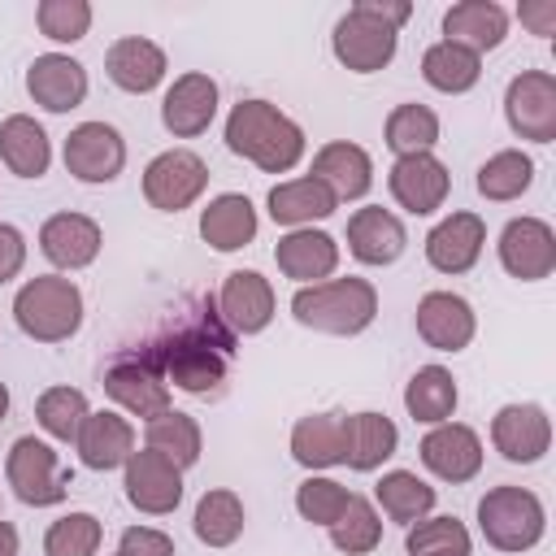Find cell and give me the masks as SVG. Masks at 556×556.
I'll return each mask as SVG.
<instances>
[{"instance_id":"cell-1","label":"cell","mask_w":556,"mask_h":556,"mask_svg":"<svg viewBox=\"0 0 556 556\" xmlns=\"http://www.w3.org/2000/svg\"><path fill=\"white\" fill-rule=\"evenodd\" d=\"M226 148L265 174H287L304 156V130L269 100H239L226 113Z\"/></svg>"},{"instance_id":"cell-2","label":"cell","mask_w":556,"mask_h":556,"mask_svg":"<svg viewBox=\"0 0 556 556\" xmlns=\"http://www.w3.org/2000/svg\"><path fill=\"white\" fill-rule=\"evenodd\" d=\"M217 317H208L200 326H187V330H178V334H169V339H161V343L148 348L152 365L161 369V378L174 391L208 395V391H217L226 382V352H230L235 334L222 330Z\"/></svg>"},{"instance_id":"cell-3","label":"cell","mask_w":556,"mask_h":556,"mask_svg":"<svg viewBox=\"0 0 556 556\" xmlns=\"http://www.w3.org/2000/svg\"><path fill=\"white\" fill-rule=\"evenodd\" d=\"M413 17V4H387V0H361L352 4L330 35V52L352 74H378L395 61L400 26Z\"/></svg>"},{"instance_id":"cell-4","label":"cell","mask_w":556,"mask_h":556,"mask_svg":"<svg viewBox=\"0 0 556 556\" xmlns=\"http://www.w3.org/2000/svg\"><path fill=\"white\" fill-rule=\"evenodd\" d=\"M291 317L304 326V330H317V334H339V339H352L361 330L374 326L378 317V291L369 278H326V282H313V287H300L291 295Z\"/></svg>"},{"instance_id":"cell-5","label":"cell","mask_w":556,"mask_h":556,"mask_svg":"<svg viewBox=\"0 0 556 556\" xmlns=\"http://www.w3.org/2000/svg\"><path fill=\"white\" fill-rule=\"evenodd\" d=\"M13 321L35 343H65L83 326V291L74 278L35 274L13 295Z\"/></svg>"},{"instance_id":"cell-6","label":"cell","mask_w":556,"mask_h":556,"mask_svg":"<svg viewBox=\"0 0 556 556\" xmlns=\"http://www.w3.org/2000/svg\"><path fill=\"white\" fill-rule=\"evenodd\" d=\"M478 530L495 552H530L547 530L543 500L513 482L491 486L478 500Z\"/></svg>"},{"instance_id":"cell-7","label":"cell","mask_w":556,"mask_h":556,"mask_svg":"<svg viewBox=\"0 0 556 556\" xmlns=\"http://www.w3.org/2000/svg\"><path fill=\"white\" fill-rule=\"evenodd\" d=\"M4 478L13 486V495L30 508H48V504H61L65 500V486H70V473L61 469L52 443L35 439V434H22L13 439L9 456H4Z\"/></svg>"},{"instance_id":"cell-8","label":"cell","mask_w":556,"mask_h":556,"mask_svg":"<svg viewBox=\"0 0 556 556\" xmlns=\"http://www.w3.org/2000/svg\"><path fill=\"white\" fill-rule=\"evenodd\" d=\"M208 187V165L191 148H165L143 169V200L156 213H182L191 208Z\"/></svg>"},{"instance_id":"cell-9","label":"cell","mask_w":556,"mask_h":556,"mask_svg":"<svg viewBox=\"0 0 556 556\" xmlns=\"http://www.w3.org/2000/svg\"><path fill=\"white\" fill-rule=\"evenodd\" d=\"M504 117L517 139L552 143L556 139V78L547 70H521L504 91Z\"/></svg>"},{"instance_id":"cell-10","label":"cell","mask_w":556,"mask_h":556,"mask_svg":"<svg viewBox=\"0 0 556 556\" xmlns=\"http://www.w3.org/2000/svg\"><path fill=\"white\" fill-rule=\"evenodd\" d=\"M104 391L130 413V417H161L174 408V395H169V382L161 378V369L152 365L148 352H126L117 356L109 369H104Z\"/></svg>"},{"instance_id":"cell-11","label":"cell","mask_w":556,"mask_h":556,"mask_svg":"<svg viewBox=\"0 0 556 556\" xmlns=\"http://www.w3.org/2000/svg\"><path fill=\"white\" fill-rule=\"evenodd\" d=\"M61 156H65V169L78 182L100 187V182H113L122 174V165H126V139L109 122H78L65 135Z\"/></svg>"},{"instance_id":"cell-12","label":"cell","mask_w":556,"mask_h":556,"mask_svg":"<svg viewBox=\"0 0 556 556\" xmlns=\"http://www.w3.org/2000/svg\"><path fill=\"white\" fill-rule=\"evenodd\" d=\"M122 486L126 500L148 517H169L182 504V469L156 456L152 447L130 452V460L122 465Z\"/></svg>"},{"instance_id":"cell-13","label":"cell","mask_w":556,"mask_h":556,"mask_svg":"<svg viewBox=\"0 0 556 556\" xmlns=\"http://www.w3.org/2000/svg\"><path fill=\"white\" fill-rule=\"evenodd\" d=\"M387 187L400 208H408L413 217H430L434 208H443L452 191V174L434 152H413V156H395V165L387 169Z\"/></svg>"},{"instance_id":"cell-14","label":"cell","mask_w":556,"mask_h":556,"mask_svg":"<svg viewBox=\"0 0 556 556\" xmlns=\"http://www.w3.org/2000/svg\"><path fill=\"white\" fill-rule=\"evenodd\" d=\"M491 443L508 465H534L552 447V417L543 404H504L491 417Z\"/></svg>"},{"instance_id":"cell-15","label":"cell","mask_w":556,"mask_h":556,"mask_svg":"<svg viewBox=\"0 0 556 556\" xmlns=\"http://www.w3.org/2000/svg\"><path fill=\"white\" fill-rule=\"evenodd\" d=\"M500 265L517 282H543L556 269V230L543 217H513L500 230Z\"/></svg>"},{"instance_id":"cell-16","label":"cell","mask_w":556,"mask_h":556,"mask_svg":"<svg viewBox=\"0 0 556 556\" xmlns=\"http://www.w3.org/2000/svg\"><path fill=\"white\" fill-rule=\"evenodd\" d=\"M417 452H421V465L439 482H452V486L478 478V469H482V439L465 421H439V426H430Z\"/></svg>"},{"instance_id":"cell-17","label":"cell","mask_w":556,"mask_h":556,"mask_svg":"<svg viewBox=\"0 0 556 556\" xmlns=\"http://www.w3.org/2000/svg\"><path fill=\"white\" fill-rule=\"evenodd\" d=\"M417 334L426 348L434 352H465L473 343V330H478V317H473V304L456 291H426L417 300Z\"/></svg>"},{"instance_id":"cell-18","label":"cell","mask_w":556,"mask_h":556,"mask_svg":"<svg viewBox=\"0 0 556 556\" xmlns=\"http://www.w3.org/2000/svg\"><path fill=\"white\" fill-rule=\"evenodd\" d=\"M217 117V83L200 70L191 74H178L169 87H165V100H161V126L174 135V139H195L213 126Z\"/></svg>"},{"instance_id":"cell-19","label":"cell","mask_w":556,"mask_h":556,"mask_svg":"<svg viewBox=\"0 0 556 556\" xmlns=\"http://www.w3.org/2000/svg\"><path fill=\"white\" fill-rule=\"evenodd\" d=\"M217 308H222V321L230 326V334H261L274 321L278 300H274V287L265 274L230 269L217 291Z\"/></svg>"},{"instance_id":"cell-20","label":"cell","mask_w":556,"mask_h":556,"mask_svg":"<svg viewBox=\"0 0 556 556\" xmlns=\"http://www.w3.org/2000/svg\"><path fill=\"white\" fill-rule=\"evenodd\" d=\"M26 91L48 113H70L87 100V70L70 52H43L26 65Z\"/></svg>"},{"instance_id":"cell-21","label":"cell","mask_w":556,"mask_h":556,"mask_svg":"<svg viewBox=\"0 0 556 556\" xmlns=\"http://www.w3.org/2000/svg\"><path fill=\"white\" fill-rule=\"evenodd\" d=\"M104 248V230L96 217L87 213H52L39 226V252L56 265V269H87Z\"/></svg>"},{"instance_id":"cell-22","label":"cell","mask_w":556,"mask_h":556,"mask_svg":"<svg viewBox=\"0 0 556 556\" xmlns=\"http://www.w3.org/2000/svg\"><path fill=\"white\" fill-rule=\"evenodd\" d=\"M486 248V222L469 208L460 213H447L430 235H426V261L439 269V274H465L478 265Z\"/></svg>"},{"instance_id":"cell-23","label":"cell","mask_w":556,"mask_h":556,"mask_svg":"<svg viewBox=\"0 0 556 556\" xmlns=\"http://www.w3.org/2000/svg\"><path fill=\"white\" fill-rule=\"evenodd\" d=\"M404 248H408V230L391 208L365 204L348 217V252L361 265H391L404 256Z\"/></svg>"},{"instance_id":"cell-24","label":"cell","mask_w":556,"mask_h":556,"mask_svg":"<svg viewBox=\"0 0 556 556\" xmlns=\"http://www.w3.org/2000/svg\"><path fill=\"white\" fill-rule=\"evenodd\" d=\"M104 70H109V83L130 91V96H148L165 83V48L143 39V35H122L109 52H104Z\"/></svg>"},{"instance_id":"cell-25","label":"cell","mask_w":556,"mask_h":556,"mask_svg":"<svg viewBox=\"0 0 556 556\" xmlns=\"http://www.w3.org/2000/svg\"><path fill=\"white\" fill-rule=\"evenodd\" d=\"M274 261L278 269L300 282V287H313V282H326L334 269H339V243L334 235L326 230H313V226H300V230H287L274 248Z\"/></svg>"},{"instance_id":"cell-26","label":"cell","mask_w":556,"mask_h":556,"mask_svg":"<svg viewBox=\"0 0 556 556\" xmlns=\"http://www.w3.org/2000/svg\"><path fill=\"white\" fill-rule=\"evenodd\" d=\"M74 447H78V460H83L87 469H96V473L122 469V465L130 460V452H135V426H130L122 413H113V408L87 413V421H83Z\"/></svg>"},{"instance_id":"cell-27","label":"cell","mask_w":556,"mask_h":556,"mask_svg":"<svg viewBox=\"0 0 556 556\" xmlns=\"http://www.w3.org/2000/svg\"><path fill=\"white\" fill-rule=\"evenodd\" d=\"M317 182H326L334 191V200H361L369 187H374V161L361 143H348V139H330L313 152V169H308Z\"/></svg>"},{"instance_id":"cell-28","label":"cell","mask_w":556,"mask_h":556,"mask_svg":"<svg viewBox=\"0 0 556 556\" xmlns=\"http://www.w3.org/2000/svg\"><path fill=\"white\" fill-rule=\"evenodd\" d=\"M400 447V430L387 413H348L343 421V465L356 473H374L382 469V460H391Z\"/></svg>"},{"instance_id":"cell-29","label":"cell","mask_w":556,"mask_h":556,"mask_svg":"<svg viewBox=\"0 0 556 556\" xmlns=\"http://www.w3.org/2000/svg\"><path fill=\"white\" fill-rule=\"evenodd\" d=\"M256 226H261V217H256L252 200L239 195V191H222V195H213L200 208V239L213 252H239V248H248L256 239Z\"/></svg>"},{"instance_id":"cell-30","label":"cell","mask_w":556,"mask_h":556,"mask_svg":"<svg viewBox=\"0 0 556 556\" xmlns=\"http://www.w3.org/2000/svg\"><path fill=\"white\" fill-rule=\"evenodd\" d=\"M343 421H348L343 408L300 417L291 426V460L304 465V469H313V473L343 465Z\"/></svg>"},{"instance_id":"cell-31","label":"cell","mask_w":556,"mask_h":556,"mask_svg":"<svg viewBox=\"0 0 556 556\" xmlns=\"http://www.w3.org/2000/svg\"><path fill=\"white\" fill-rule=\"evenodd\" d=\"M0 161L17 178H43L52 165V139L30 113H9L0 122Z\"/></svg>"},{"instance_id":"cell-32","label":"cell","mask_w":556,"mask_h":556,"mask_svg":"<svg viewBox=\"0 0 556 556\" xmlns=\"http://www.w3.org/2000/svg\"><path fill=\"white\" fill-rule=\"evenodd\" d=\"M443 35L469 52H491L508 35V13L495 0H460L443 13Z\"/></svg>"},{"instance_id":"cell-33","label":"cell","mask_w":556,"mask_h":556,"mask_svg":"<svg viewBox=\"0 0 556 556\" xmlns=\"http://www.w3.org/2000/svg\"><path fill=\"white\" fill-rule=\"evenodd\" d=\"M265 204H269V217H274L278 226H291V230L313 226V222H321V217H330V213L339 208L334 191H330L326 182H317L313 174H300V178L278 182Z\"/></svg>"},{"instance_id":"cell-34","label":"cell","mask_w":556,"mask_h":556,"mask_svg":"<svg viewBox=\"0 0 556 556\" xmlns=\"http://www.w3.org/2000/svg\"><path fill=\"white\" fill-rule=\"evenodd\" d=\"M456 404H460V387H456L452 369H443V365H421V369L408 378V387H404V408H408V417L421 421V426L452 421Z\"/></svg>"},{"instance_id":"cell-35","label":"cell","mask_w":556,"mask_h":556,"mask_svg":"<svg viewBox=\"0 0 556 556\" xmlns=\"http://www.w3.org/2000/svg\"><path fill=\"white\" fill-rule=\"evenodd\" d=\"M421 78H426L434 91H443V96H460V91L478 87V78H482V56L469 52V48H460V43H452V39H439V43H430V48L421 52Z\"/></svg>"},{"instance_id":"cell-36","label":"cell","mask_w":556,"mask_h":556,"mask_svg":"<svg viewBox=\"0 0 556 556\" xmlns=\"http://www.w3.org/2000/svg\"><path fill=\"white\" fill-rule=\"evenodd\" d=\"M143 447H152L156 456H165L169 465L178 469H191L200 460V447H204V434H200V421L191 413H161L152 421H143Z\"/></svg>"},{"instance_id":"cell-37","label":"cell","mask_w":556,"mask_h":556,"mask_svg":"<svg viewBox=\"0 0 556 556\" xmlns=\"http://www.w3.org/2000/svg\"><path fill=\"white\" fill-rule=\"evenodd\" d=\"M243 500L230 491V486H208L191 513V530L204 547H230L239 534H243Z\"/></svg>"},{"instance_id":"cell-38","label":"cell","mask_w":556,"mask_h":556,"mask_svg":"<svg viewBox=\"0 0 556 556\" xmlns=\"http://www.w3.org/2000/svg\"><path fill=\"white\" fill-rule=\"evenodd\" d=\"M374 500H378V508H382L391 521L413 526V521H421V517L434 508V486H430L426 478H417L413 469H391V473L378 478Z\"/></svg>"},{"instance_id":"cell-39","label":"cell","mask_w":556,"mask_h":556,"mask_svg":"<svg viewBox=\"0 0 556 556\" xmlns=\"http://www.w3.org/2000/svg\"><path fill=\"white\" fill-rule=\"evenodd\" d=\"M478 195L482 200H495V204H508V200H517V195H526L530 191V182H534V161L521 152V148H504V152H495V156H486L482 165H478Z\"/></svg>"},{"instance_id":"cell-40","label":"cell","mask_w":556,"mask_h":556,"mask_svg":"<svg viewBox=\"0 0 556 556\" xmlns=\"http://www.w3.org/2000/svg\"><path fill=\"white\" fill-rule=\"evenodd\" d=\"M382 139L395 156H413V152H430L439 143V117L434 109L408 100V104H395L387 113V126H382Z\"/></svg>"},{"instance_id":"cell-41","label":"cell","mask_w":556,"mask_h":556,"mask_svg":"<svg viewBox=\"0 0 556 556\" xmlns=\"http://www.w3.org/2000/svg\"><path fill=\"white\" fill-rule=\"evenodd\" d=\"M91 404L78 387H48L39 400H35V421L43 426L48 439H61V443H74L83 421H87Z\"/></svg>"},{"instance_id":"cell-42","label":"cell","mask_w":556,"mask_h":556,"mask_svg":"<svg viewBox=\"0 0 556 556\" xmlns=\"http://www.w3.org/2000/svg\"><path fill=\"white\" fill-rule=\"evenodd\" d=\"M326 530H330V543L343 556H365V552H374L382 543V517H378V508L365 495H352L348 508Z\"/></svg>"},{"instance_id":"cell-43","label":"cell","mask_w":556,"mask_h":556,"mask_svg":"<svg viewBox=\"0 0 556 556\" xmlns=\"http://www.w3.org/2000/svg\"><path fill=\"white\" fill-rule=\"evenodd\" d=\"M100 517L96 513H65L43 534V556H96L100 552Z\"/></svg>"},{"instance_id":"cell-44","label":"cell","mask_w":556,"mask_h":556,"mask_svg":"<svg viewBox=\"0 0 556 556\" xmlns=\"http://www.w3.org/2000/svg\"><path fill=\"white\" fill-rule=\"evenodd\" d=\"M352 491L326 473H308L300 486H295V513L308 521V526H330L343 508H348Z\"/></svg>"},{"instance_id":"cell-45","label":"cell","mask_w":556,"mask_h":556,"mask_svg":"<svg viewBox=\"0 0 556 556\" xmlns=\"http://www.w3.org/2000/svg\"><path fill=\"white\" fill-rule=\"evenodd\" d=\"M35 26L52 43H78L91 30V4L87 0H43L35 9Z\"/></svg>"},{"instance_id":"cell-46","label":"cell","mask_w":556,"mask_h":556,"mask_svg":"<svg viewBox=\"0 0 556 556\" xmlns=\"http://www.w3.org/2000/svg\"><path fill=\"white\" fill-rule=\"evenodd\" d=\"M404 552L408 556H421V552H469V530L456 517H421V521L408 526Z\"/></svg>"},{"instance_id":"cell-47","label":"cell","mask_w":556,"mask_h":556,"mask_svg":"<svg viewBox=\"0 0 556 556\" xmlns=\"http://www.w3.org/2000/svg\"><path fill=\"white\" fill-rule=\"evenodd\" d=\"M117 552L122 556H174V539L156 526H130V530H122Z\"/></svg>"},{"instance_id":"cell-48","label":"cell","mask_w":556,"mask_h":556,"mask_svg":"<svg viewBox=\"0 0 556 556\" xmlns=\"http://www.w3.org/2000/svg\"><path fill=\"white\" fill-rule=\"evenodd\" d=\"M22 265H26V235L17 226L0 222V287L13 282L22 274Z\"/></svg>"},{"instance_id":"cell-49","label":"cell","mask_w":556,"mask_h":556,"mask_svg":"<svg viewBox=\"0 0 556 556\" xmlns=\"http://www.w3.org/2000/svg\"><path fill=\"white\" fill-rule=\"evenodd\" d=\"M517 17H521V26H530L534 35L547 39L556 30V0H530V4L517 9Z\"/></svg>"},{"instance_id":"cell-50","label":"cell","mask_w":556,"mask_h":556,"mask_svg":"<svg viewBox=\"0 0 556 556\" xmlns=\"http://www.w3.org/2000/svg\"><path fill=\"white\" fill-rule=\"evenodd\" d=\"M17 547H22V539H17V526L0 517V556H17Z\"/></svg>"},{"instance_id":"cell-51","label":"cell","mask_w":556,"mask_h":556,"mask_svg":"<svg viewBox=\"0 0 556 556\" xmlns=\"http://www.w3.org/2000/svg\"><path fill=\"white\" fill-rule=\"evenodd\" d=\"M4 417H9V387L0 382V421H4Z\"/></svg>"},{"instance_id":"cell-52","label":"cell","mask_w":556,"mask_h":556,"mask_svg":"<svg viewBox=\"0 0 556 556\" xmlns=\"http://www.w3.org/2000/svg\"><path fill=\"white\" fill-rule=\"evenodd\" d=\"M421 556H469V552H421Z\"/></svg>"},{"instance_id":"cell-53","label":"cell","mask_w":556,"mask_h":556,"mask_svg":"<svg viewBox=\"0 0 556 556\" xmlns=\"http://www.w3.org/2000/svg\"><path fill=\"white\" fill-rule=\"evenodd\" d=\"M117 556H122V552H117Z\"/></svg>"}]
</instances>
